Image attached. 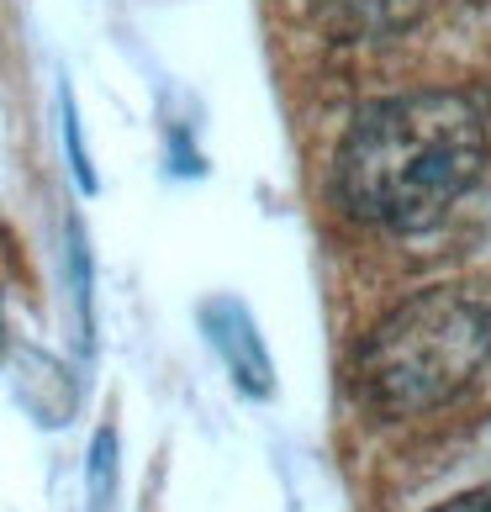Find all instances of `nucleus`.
Here are the masks:
<instances>
[{
    "label": "nucleus",
    "mask_w": 491,
    "mask_h": 512,
    "mask_svg": "<svg viewBox=\"0 0 491 512\" xmlns=\"http://www.w3.org/2000/svg\"><path fill=\"white\" fill-rule=\"evenodd\" d=\"M59 111H64V148H69V169H74V180H80V191H85V196H96V191H101V180H96V169H90L85 138H80V111H74V96H69V90H59Z\"/></svg>",
    "instance_id": "423d86ee"
},
{
    "label": "nucleus",
    "mask_w": 491,
    "mask_h": 512,
    "mask_svg": "<svg viewBox=\"0 0 491 512\" xmlns=\"http://www.w3.org/2000/svg\"><path fill=\"white\" fill-rule=\"evenodd\" d=\"M491 127L465 90H407L354 111L333 154L338 206L381 233H428L486 169Z\"/></svg>",
    "instance_id": "f257e3e1"
},
{
    "label": "nucleus",
    "mask_w": 491,
    "mask_h": 512,
    "mask_svg": "<svg viewBox=\"0 0 491 512\" xmlns=\"http://www.w3.org/2000/svg\"><path fill=\"white\" fill-rule=\"evenodd\" d=\"M491 359V296L428 286L391 307L354 349V391L375 417H423L455 402Z\"/></svg>",
    "instance_id": "f03ea898"
},
{
    "label": "nucleus",
    "mask_w": 491,
    "mask_h": 512,
    "mask_svg": "<svg viewBox=\"0 0 491 512\" xmlns=\"http://www.w3.org/2000/svg\"><path fill=\"white\" fill-rule=\"evenodd\" d=\"M433 512H491V491H465V497L433 507Z\"/></svg>",
    "instance_id": "6e6552de"
},
{
    "label": "nucleus",
    "mask_w": 491,
    "mask_h": 512,
    "mask_svg": "<svg viewBox=\"0 0 491 512\" xmlns=\"http://www.w3.org/2000/svg\"><path fill=\"white\" fill-rule=\"evenodd\" d=\"M201 333H206V344L217 349L222 370L233 375V386L243 396H254V402H270L275 396V359H270V349H264L249 307H243L238 296L201 301Z\"/></svg>",
    "instance_id": "7ed1b4c3"
},
{
    "label": "nucleus",
    "mask_w": 491,
    "mask_h": 512,
    "mask_svg": "<svg viewBox=\"0 0 491 512\" xmlns=\"http://www.w3.org/2000/svg\"><path fill=\"white\" fill-rule=\"evenodd\" d=\"M69 275H74V307H80V338L90 344V328H96V317H90V254H85L80 227H69Z\"/></svg>",
    "instance_id": "0eeeda50"
},
{
    "label": "nucleus",
    "mask_w": 491,
    "mask_h": 512,
    "mask_svg": "<svg viewBox=\"0 0 491 512\" xmlns=\"http://www.w3.org/2000/svg\"><path fill=\"white\" fill-rule=\"evenodd\" d=\"M117 428H96V439H90V454H85V497H90V512H111L117 502Z\"/></svg>",
    "instance_id": "39448f33"
},
{
    "label": "nucleus",
    "mask_w": 491,
    "mask_h": 512,
    "mask_svg": "<svg viewBox=\"0 0 491 512\" xmlns=\"http://www.w3.org/2000/svg\"><path fill=\"white\" fill-rule=\"evenodd\" d=\"M433 0H312V16L333 43H391L423 22Z\"/></svg>",
    "instance_id": "20e7f679"
}]
</instances>
